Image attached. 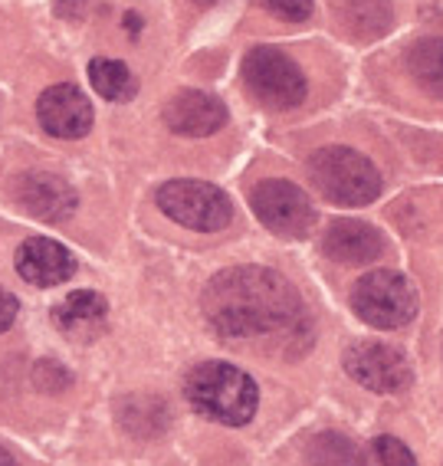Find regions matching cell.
I'll list each match as a JSON object with an SVG mask.
<instances>
[{
	"label": "cell",
	"instance_id": "6da1fadb",
	"mask_svg": "<svg viewBox=\"0 0 443 466\" xmlns=\"http://www.w3.org/2000/svg\"><path fill=\"white\" fill-rule=\"evenodd\" d=\"M204 316L227 341L306 349L309 339V309L302 296L286 276L267 267H234L214 276L204 289Z\"/></svg>",
	"mask_w": 443,
	"mask_h": 466
},
{
	"label": "cell",
	"instance_id": "7a4b0ae2",
	"mask_svg": "<svg viewBox=\"0 0 443 466\" xmlns=\"http://www.w3.org/2000/svg\"><path fill=\"white\" fill-rule=\"evenodd\" d=\"M187 400L204 417L224 427L250 424L259 404V388L247 371L227 361H204L187 375Z\"/></svg>",
	"mask_w": 443,
	"mask_h": 466
},
{
	"label": "cell",
	"instance_id": "3957f363",
	"mask_svg": "<svg viewBox=\"0 0 443 466\" xmlns=\"http://www.w3.org/2000/svg\"><path fill=\"white\" fill-rule=\"evenodd\" d=\"M309 177L322 198L338 208H365L381 194V175L365 155L342 145L318 148L309 158Z\"/></svg>",
	"mask_w": 443,
	"mask_h": 466
},
{
	"label": "cell",
	"instance_id": "277c9868",
	"mask_svg": "<svg viewBox=\"0 0 443 466\" xmlns=\"http://www.w3.org/2000/svg\"><path fill=\"white\" fill-rule=\"evenodd\" d=\"M351 306L375 329H401L418 316V289L394 269H371L351 289Z\"/></svg>",
	"mask_w": 443,
	"mask_h": 466
},
{
	"label": "cell",
	"instance_id": "5b68a950",
	"mask_svg": "<svg viewBox=\"0 0 443 466\" xmlns=\"http://www.w3.org/2000/svg\"><path fill=\"white\" fill-rule=\"evenodd\" d=\"M155 200H158L161 214H167L175 224L197 233L224 230L230 224V217H234L230 198L207 181H187V177L167 181Z\"/></svg>",
	"mask_w": 443,
	"mask_h": 466
},
{
	"label": "cell",
	"instance_id": "8992f818",
	"mask_svg": "<svg viewBox=\"0 0 443 466\" xmlns=\"http://www.w3.org/2000/svg\"><path fill=\"white\" fill-rule=\"evenodd\" d=\"M243 79H247V89L269 108H296L309 92L302 69L273 46H257L247 53Z\"/></svg>",
	"mask_w": 443,
	"mask_h": 466
},
{
	"label": "cell",
	"instance_id": "52a82bcc",
	"mask_svg": "<svg viewBox=\"0 0 443 466\" xmlns=\"http://www.w3.org/2000/svg\"><path fill=\"white\" fill-rule=\"evenodd\" d=\"M250 208L259 224L279 237H306L316 224V208L293 181H259L250 194Z\"/></svg>",
	"mask_w": 443,
	"mask_h": 466
},
{
	"label": "cell",
	"instance_id": "ba28073f",
	"mask_svg": "<svg viewBox=\"0 0 443 466\" xmlns=\"http://www.w3.org/2000/svg\"><path fill=\"white\" fill-rule=\"evenodd\" d=\"M345 371H348L361 388L375 394H398L414 381L410 361L404 351L385 341H358L345 351Z\"/></svg>",
	"mask_w": 443,
	"mask_h": 466
},
{
	"label": "cell",
	"instance_id": "9c48e42d",
	"mask_svg": "<svg viewBox=\"0 0 443 466\" xmlns=\"http://www.w3.org/2000/svg\"><path fill=\"white\" fill-rule=\"evenodd\" d=\"M36 116L53 138H83L93 128V102L86 99L76 86L59 83L40 96Z\"/></svg>",
	"mask_w": 443,
	"mask_h": 466
},
{
	"label": "cell",
	"instance_id": "30bf717a",
	"mask_svg": "<svg viewBox=\"0 0 443 466\" xmlns=\"http://www.w3.org/2000/svg\"><path fill=\"white\" fill-rule=\"evenodd\" d=\"M165 122L171 132L187 135V138H204L224 128L227 108L220 99H214L210 92H181L177 99H171V106L165 108Z\"/></svg>",
	"mask_w": 443,
	"mask_h": 466
},
{
	"label": "cell",
	"instance_id": "8fae6325",
	"mask_svg": "<svg viewBox=\"0 0 443 466\" xmlns=\"http://www.w3.org/2000/svg\"><path fill=\"white\" fill-rule=\"evenodd\" d=\"M385 250V237L365 220H335L322 237V253L335 263H348L361 267L381 257Z\"/></svg>",
	"mask_w": 443,
	"mask_h": 466
},
{
	"label": "cell",
	"instance_id": "7c38bea8",
	"mask_svg": "<svg viewBox=\"0 0 443 466\" xmlns=\"http://www.w3.org/2000/svg\"><path fill=\"white\" fill-rule=\"evenodd\" d=\"M17 273L24 276L30 286H59L66 283L69 276L76 273V257L59 247L56 240H43V237H34L26 240L17 250Z\"/></svg>",
	"mask_w": 443,
	"mask_h": 466
},
{
	"label": "cell",
	"instance_id": "4fadbf2b",
	"mask_svg": "<svg viewBox=\"0 0 443 466\" xmlns=\"http://www.w3.org/2000/svg\"><path fill=\"white\" fill-rule=\"evenodd\" d=\"M17 200L26 214L40 217L46 224H59L76 210V191L56 175H24L17 181Z\"/></svg>",
	"mask_w": 443,
	"mask_h": 466
},
{
	"label": "cell",
	"instance_id": "5bb4252c",
	"mask_svg": "<svg viewBox=\"0 0 443 466\" xmlns=\"http://www.w3.org/2000/svg\"><path fill=\"white\" fill-rule=\"evenodd\" d=\"M106 319H109V302L102 299L99 292H73L66 299L53 309V322L66 339L76 341H89L106 329Z\"/></svg>",
	"mask_w": 443,
	"mask_h": 466
},
{
	"label": "cell",
	"instance_id": "9a60e30c",
	"mask_svg": "<svg viewBox=\"0 0 443 466\" xmlns=\"http://www.w3.org/2000/svg\"><path fill=\"white\" fill-rule=\"evenodd\" d=\"M408 69L424 92L443 99V36L418 40L408 53Z\"/></svg>",
	"mask_w": 443,
	"mask_h": 466
},
{
	"label": "cell",
	"instance_id": "2e32d148",
	"mask_svg": "<svg viewBox=\"0 0 443 466\" xmlns=\"http://www.w3.org/2000/svg\"><path fill=\"white\" fill-rule=\"evenodd\" d=\"M89 83H93V89L99 92L102 99L109 102H128L135 96V89H138L132 69L126 63H118V59H106V56L89 63Z\"/></svg>",
	"mask_w": 443,
	"mask_h": 466
},
{
	"label": "cell",
	"instance_id": "e0dca14e",
	"mask_svg": "<svg viewBox=\"0 0 443 466\" xmlns=\"http://www.w3.org/2000/svg\"><path fill=\"white\" fill-rule=\"evenodd\" d=\"M306 466H368V460L355 447V441L328 431L312 437L309 450H306Z\"/></svg>",
	"mask_w": 443,
	"mask_h": 466
},
{
	"label": "cell",
	"instance_id": "ac0fdd59",
	"mask_svg": "<svg viewBox=\"0 0 443 466\" xmlns=\"http://www.w3.org/2000/svg\"><path fill=\"white\" fill-rule=\"evenodd\" d=\"M118 417L135 437H155L167 427V408L161 398H126Z\"/></svg>",
	"mask_w": 443,
	"mask_h": 466
},
{
	"label": "cell",
	"instance_id": "d6986e66",
	"mask_svg": "<svg viewBox=\"0 0 443 466\" xmlns=\"http://www.w3.org/2000/svg\"><path fill=\"white\" fill-rule=\"evenodd\" d=\"M375 457H378V466H418L414 453H410L398 437H378Z\"/></svg>",
	"mask_w": 443,
	"mask_h": 466
},
{
	"label": "cell",
	"instance_id": "ffe728a7",
	"mask_svg": "<svg viewBox=\"0 0 443 466\" xmlns=\"http://www.w3.org/2000/svg\"><path fill=\"white\" fill-rule=\"evenodd\" d=\"M267 7L286 24H302L312 14V0H267Z\"/></svg>",
	"mask_w": 443,
	"mask_h": 466
},
{
	"label": "cell",
	"instance_id": "44dd1931",
	"mask_svg": "<svg viewBox=\"0 0 443 466\" xmlns=\"http://www.w3.org/2000/svg\"><path fill=\"white\" fill-rule=\"evenodd\" d=\"M36 384H40V388H46V391L69 388V371H66V368L53 365V361H43V365H36Z\"/></svg>",
	"mask_w": 443,
	"mask_h": 466
},
{
	"label": "cell",
	"instance_id": "7402d4cb",
	"mask_svg": "<svg viewBox=\"0 0 443 466\" xmlns=\"http://www.w3.org/2000/svg\"><path fill=\"white\" fill-rule=\"evenodd\" d=\"M17 312H20L17 299H14V296H10L7 289H0V332H7L10 325H14Z\"/></svg>",
	"mask_w": 443,
	"mask_h": 466
},
{
	"label": "cell",
	"instance_id": "603a6c76",
	"mask_svg": "<svg viewBox=\"0 0 443 466\" xmlns=\"http://www.w3.org/2000/svg\"><path fill=\"white\" fill-rule=\"evenodd\" d=\"M56 14H59V17H69V20L83 17L86 0H56Z\"/></svg>",
	"mask_w": 443,
	"mask_h": 466
},
{
	"label": "cell",
	"instance_id": "cb8c5ba5",
	"mask_svg": "<svg viewBox=\"0 0 443 466\" xmlns=\"http://www.w3.org/2000/svg\"><path fill=\"white\" fill-rule=\"evenodd\" d=\"M0 466H20L17 457H14V453H10V450L4 447V443H0Z\"/></svg>",
	"mask_w": 443,
	"mask_h": 466
},
{
	"label": "cell",
	"instance_id": "d4e9b609",
	"mask_svg": "<svg viewBox=\"0 0 443 466\" xmlns=\"http://www.w3.org/2000/svg\"><path fill=\"white\" fill-rule=\"evenodd\" d=\"M197 4H201V7H210V4H217V0H197Z\"/></svg>",
	"mask_w": 443,
	"mask_h": 466
}]
</instances>
